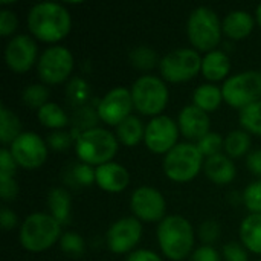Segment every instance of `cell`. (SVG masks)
Listing matches in <instances>:
<instances>
[{"label":"cell","mask_w":261,"mask_h":261,"mask_svg":"<svg viewBox=\"0 0 261 261\" xmlns=\"http://www.w3.org/2000/svg\"><path fill=\"white\" fill-rule=\"evenodd\" d=\"M72 26V18L66 6L55 2L34 5L28 12V28L41 41L55 43L64 38Z\"/></svg>","instance_id":"cell-1"},{"label":"cell","mask_w":261,"mask_h":261,"mask_svg":"<svg viewBox=\"0 0 261 261\" xmlns=\"http://www.w3.org/2000/svg\"><path fill=\"white\" fill-rule=\"evenodd\" d=\"M158 242L165 257L173 261L187 258L194 246V229L182 216H167L159 222Z\"/></svg>","instance_id":"cell-2"},{"label":"cell","mask_w":261,"mask_h":261,"mask_svg":"<svg viewBox=\"0 0 261 261\" xmlns=\"http://www.w3.org/2000/svg\"><path fill=\"white\" fill-rule=\"evenodd\" d=\"M20 245L31 252L52 248L61 239V225L46 213H34L24 219L18 232Z\"/></svg>","instance_id":"cell-3"},{"label":"cell","mask_w":261,"mask_h":261,"mask_svg":"<svg viewBox=\"0 0 261 261\" xmlns=\"http://www.w3.org/2000/svg\"><path fill=\"white\" fill-rule=\"evenodd\" d=\"M75 150L83 164L99 167L112 162L118 151V138L106 128L95 127L76 136Z\"/></svg>","instance_id":"cell-4"},{"label":"cell","mask_w":261,"mask_h":261,"mask_svg":"<svg viewBox=\"0 0 261 261\" xmlns=\"http://www.w3.org/2000/svg\"><path fill=\"white\" fill-rule=\"evenodd\" d=\"M187 31L191 44L196 49L205 50L208 54L214 50L220 43L223 29L219 15L211 8L199 6L190 14Z\"/></svg>","instance_id":"cell-5"},{"label":"cell","mask_w":261,"mask_h":261,"mask_svg":"<svg viewBox=\"0 0 261 261\" xmlns=\"http://www.w3.org/2000/svg\"><path fill=\"white\" fill-rule=\"evenodd\" d=\"M203 154L196 144L182 142L173 147L164 159V171L174 182H188L194 179L203 167Z\"/></svg>","instance_id":"cell-6"},{"label":"cell","mask_w":261,"mask_h":261,"mask_svg":"<svg viewBox=\"0 0 261 261\" xmlns=\"http://www.w3.org/2000/svg\"><path fill=\"white\" fill-rule=\"evenodd\" d=\"M135 109L147 116H159L168 102L167 84L154 75H142L132 86Z\"/></svg>","instance_id":"cell-7"},{"label":"cell","mask_w":261,"mask_h":261,"mask_svg":"<svg viewBox=\"0 0 261 261\" xmlns=\"http://www.w3.org/2000/svg\"><path fill=\"white\" fill-rule=\"evenodd\" d=\"M223 99L236 107L245 109L261 98V72L245 70L228 78L222 86Z\"/></svg>","instance_id":"cell-8"},{"label":"cell","mask_w":261,"mask_h":261,"mask_svg":"<svg viewBox=\"0 0 261 261\" xmlns=\"http://www.w3.org/2000/svg\"><path fill=\"white\" fill-rule=\"evenodd\" d=\"M159 70L170 83L188 81L202 70V58L196 49H176L161 58Z\"/></svg>","instance_id":"cell-9"},{"label":"cell","mask_w":261,"mask_h":261,"mask_svg":"<svg viewBox=\"0 0 261 261\" xmlns=\"http://www.w3.org/2000/svg\"><path fill=\"white\" fill-rule=\"evenodd\" d=\"M37 70L46 84H60L73 70V55L64 46H50L40 55Z\"/></svg>","instance_id":"cell-10"},{"label":"cell","mask_w":261,"mask_h":261,"mask_svg":"<svg viewBox=\"0 0 261 261\" xmlns=\"http://www.w3.org/2000/svg\"><path fill=\"white\" fill-rule=\"evenodd\" d=\"M9 150L17 165L28 170L38 168L47 158V144L34 132H23L11 144Z\"/></svg>","instance_id":"cell-11"},{"label":"cell","mask_w":261,"mask_h":261,"mask_svg":"<svg viewBox=\"0 0 261 261\" xmlns=\"http://www.w3.org/2000/svg\"><path fill=\"white\" fill-rule=\"evenodd\" d=\"M179 132V124L173 118L159 115L147 124L144 141L153 153H168L177 145Z\"/></svg>","instance_id":"cell-12"},{"label":"cell","mask_w":261,"mask_h":261,"mask_svg":"<svg viewBox=\"0 0 261 261\" xmlns=\"http://www.w3.org/2000/svg\"><path fill=\"white\" fill-rule=\"evenodd\" d=\"M133 98L132 92L125 87H115L107 92L98 104L99 119L107 125H119L124 119H127L133 110Z\"/></svg>","instance_id":"cell-13"},{"label":"cell","mask_w":261,"mask_h":261,"mask_svg":"<svg viewBox=\"0 0 261 261\" xmlns=\"http://www.w3.org/2000/svg\"><path fill=\"white\" fill-rule=\"evenodd\" d=\"M130 208L136 219L144 222H159L165 217V199L153 187H139L133 191Z\"/></svg>","instance_id":"cell-14"},{"label":"cell","mask_w":261,"mask_h":261,"mask_svg":"<svg viewBox=\"0 0 261 261\" xmlns=\"http://www.w3.org/2000/svg\"><path fill=\"white\" fill-rule=\"evenodd\" d=\"M37 54H38L37 41L29 35L18 34L8 41L5 47V61L11 70L17 73H23L34 66L37 60Z\"/></svg>","instance_id":"cell-15"},{"label":"cell","mask_w":261,"mask_h":261,"mask_svg":"<svg viewBox=\"0 0 261 261\" xmlns=\"http://www.w3.org/2000/svg\"><path fill=\"white\" fill-rule=\"evenodd\" d=\"M142 225L136 217H124L116 220L107 231V246L115 254L132 251L141 240Z\"/></svg>","instance_id":"cell-16"},{"label":"cell","mask_w":261,"mask_h":261,"mask_svg":"<svg viewBox=\"0 0 261 261\" xmlns=\"http://www.w3.org/2000/svg\"><path fill=\"white\" fill-rule=\"evenodd\" d=\"M177 124H179L180 133L187 139L199 142L203 136H206L210 133L211 119L206 112H203L197 106L191 104L180 110Z\"/></svg>","instance_id":"cell-17"},{"label":"cell","mask_w":261,"mask_h":261,"mask_svg":"<svg viewBox=\"0 0 261 261\" xmlns=\"http://www.w3.org/2000/svg\"><path fill=\"white\" fill-rule=\"evenodd\" d=\"M130 180L125 167L116 162H107L96 167V184L99 188L109 193H119L127 188Z\"/></svg>","instance_id":"cell-18"},{"label":"cell","mask_w":261,"mask_h":261,"mask_svg":"<svg viewBox=\"0 0 261 261\" xmlns=\"http://www.w3.org/2000/svg\"><path fill=\"white\" fill-rule=\"evenodd\" d=\"M203 171H205L206 177L217 185L231 184L237 174L232 159L222 153L208 158L203 164Z\"/></svg>","instance_id":"cell-19"},{"label":"cell","mask_w":261,"mask_h":261,"mask_svg":"<svg viewBox=\"0 0 261 261\" xmlns=\"http://www.w3.org/2000/svg\"><path fill=\"white\" fill-rule=\"evenodd\" d=\"M255 20L248 11H232L222 21V29L231 40H242L252 32Z\"/></svg>","instance_id":"cell-20"},{"label":"cell","mask_w":261,"mask_h":261,"mask_svg":"<svg viewBox=\"0 0 261 261\" xmlns=\"http://www.w3.org/2000/svg\"><path fill=\"white\" fill-rule=\"evenodd\" d=\"M231 72V60L226 52L214 49L202 58V73L210 81H220Z\"/></svg>","instance_id":"cell-21"},{"label":"cell","mask_w":261,"mask_h":261,"mask_svg":"<svg viewBox=\"0 0 261 261\" xmlns=\"http://www.w3.org/2000/svg\"><path fill=\"white\" fill-rule=\"evenodd\" d=\"M242 245L254 254H261V214H249L240 225Z\"/></svg>","instance_id":"cell-22"},{"label":"cell","mask_w":261,"mask_h":261,"mask_svg":"<svg viewBox=\"0 0 261 261\" xmlns=\"http://www.w3.org/2000/svg\"><path fill=\"white\" fill-rule=\"evenodd\" d=\"M47 206L50 210V216L60 225L69 223L72 206V197L69 191H66L64 188H52L47 194Z\"/></svg>","instance_id":"cell-23"},{"label":"cell","mask_w":261,"mask_h":261,"mask_svg":"<svg viewBox=\"0 0 261 261\" xmlns=\"http://www.w3.org/2000/svg\"><path fill=\"white\" fill-rule=\"evenodd\" d=\"M145 136V127L142 124V121L135 116L130 115L127 119H124L118 127H116V138L121 144L127 145V147H135L138 145Z\"/></svg>","instance_id":"cell-24"},{"label":"cell","mask_w":261,"mask_h":261,"mask_svg":"<svg viewBox=\"0 0 261 261\" xmlns=\"http://www.w3.org/2000/svg\"><path fill=\"white\" fill-rule=\"evenodd\" d=\"M222 101H223L222 89L214 84H202L193 93V104L206 113L217 110Z\"/></svg>","instance_id":"cell-25"},{"label":"cell","mask_w":261,"mask_h":261,"mask_svg":"<svg viewBox=\"0 0 261 261\" xmlns=\"http://www.w3.org/2000/svg\"><path fill=\"white\" fill-rule=\"evenodd\" d=\"M21 122L18 116L8 107H0V141L3 145L12 144L21 135Z\"/></svg>","instance_id":"cell-26"},{"label":"cell","mask_w":261,"mask_h":261,"mask_svg":"<svg viewBox=\"0 0 261 261\" xmlns=\"http://www.w3.org/2000/svg\"><path fill=\"white\" fill-rule=\"evenodd\" d=\"M223 148L226 151V156H229L231 159H239L245 156L251 148V136L245 130H234L225 138Z\"/></svg>","instance_id":"cell-27"},{"label":"cell","mask_w":261,"mask_h":261,"mask_svg":"<svg viewBox=\"0 0 261 261\" xmlns=\"http://www.w3.org/2000/svg\"><path fill=\"white\" fill-rule=\"evenodd\" d=\"M38 121L44 125V127H49V128H63L67 125L69 122V118L67 115L64 113V110L55 104V102H47L44 104L41 109H38Z\"/></svg>","instance_id":"cell-28"},{"label":"cell","mask_w":261,"mask_h":261,"mask_svg":"<svg viewBox=\"0 0 261 261\" xmlns=\"http://www.w3.org/2000/svg\"><path fill=\"white\" fill-rule=\"evenodd\" d=\"M239 118L245 132L261 136V99L242 109Z\"/></svg>","instance_id":"cell-29"},{"label":"cell","mask_w":261,"mask_h":261,"mask_svg":"<svg viewBox=\"0 0 261 261\" xmlns=\"http://www.w3.org/2000/svg\"><path fill=\"white\" fill-rule=\"evenodd\" d=\"M50 90L44 84H29L23 92H21V101L32 109H41L44 104L49 101Z\"/></svg>","instance_id":"cell-30"},{"label":"cell","mask_w":261,"mask_h":261,"mask_svg":"<svg viewBox=\"0 0 261 261\" xmlns=\"http://www.w3.org/2000/svg\"><path fill=\"white\" fill-rule=\"evenodd\" d=\"M130 63L141 70H150L158 64V55L151 47L138 46L130 52Z\"/></svg>","instance_id":"cell-31"},{"label":"cell","mask_w":261,"mask_h":261,"mask_svg":"<svg viewBox=\"0 0 261 261\" xmlns=\"http://www.w3.org/2000/svg\"><path fill=\"white\" fill-rule=\"evenodd\" d=\"M60 249L70 255L78 258L80 255H83L84 249H86V243L83 240V237L76 232H64L60 239Z\"/></svg>","instance_id":"cell-32"},{"label":"cell","mask_w":261,"mask_h":261,"mask_svg":"<svg viewBox=\"0 0 261 261\" xmlns=\"http://www.w3.org/2000/svg\"><path fill=\"white\" fill-rule=\"evenodd\" d=\"M197 148L199 151L206 156V158H211V156H216V154H220V150L223 148L225 145V141L222 139V136L216 132H210L206 136H203L197 144Z\"/></svg>","instance_id":"cell-33"},{"label":"cell","mask_w":261,"mask_h":261,"mask_svg":"<svg viewBox=\"0 0 261 261\" xmlns=\"http://www.w3.org/2000/svg\"><path fill=\"white\" fill-rule=\"evenodd\" d=\"M242 199L251 214H261V180L249 184L245 188Z\"/></svg>","instance_id":"cell-34"},{"label":"cell","mask_w":261,"mask_h":261,"mask_svg":"<svg viewBox=\"0 0 261 261\" xmlns=\"http://www.w3.org/2000/svg\"><path fill=\"white\" fill-rule=\"evenodd\" d=\"M72 177L80 187H90L96 184V168L89 164H76L72 170Z\"/></svg>","instance_id":"cell-35"},{"label":"cell","mask_w":261,"mask_h":261,"mask_svg":"<svg viewBox=\"0 0 261 261\" xmlns=\"http://www.w3.org/2000/svg\"><path fill=\"white\" fill-rule=\"evenodd\" d=\"M99 115L98 112H95L93 109L90 107H81L80 110H76V113L73 115V121H75V125L76 128L83 132L86 130H90V128H95V122L98 121Z\"/></svg>","instance_id":"cell-36"},{"label":"cell","mask_w":261,"mask_h":261,"mask_svg":"<svg viewBox=\"0 0 261 261\" xmlns=\"http://www.w3.org/2000/svg\"><path fill=\"white\" fill-rule=\"evenodd\" d=\"M72 142H73V135H70L69 132H64V130H57V132L50 133L47 136V141H46L49 148H52L55 151L69 150Z\"/></svg>","instance_id":"cell-37"},{"label":"cell","mask_w":261,"mask_h":261,"mask_svg":"<svg viewBox=\"0 0 261 261\" xmlns=\"http://www.w3.org/2000/svg\"><path fill=\"white\" fill-rule=\"evenodd\" d=\"M220 234H222V228L216 220H205L199 228V237L208 246L216 243L220 239Z\"/></svg>","instance_id":"cell-38"},{"label":"cell","mask_w":261,"mask_h":261,"mask_svg":"<svg viewBox=\"0 0 261 261\" xmlns=\"http://www.w3.org/2000/svg\"><path fill=\"white\" fill-rule=\"evenodd\" d=\"M67 96L76 102V104H83L87 96H89V87H87V83L81 78H73L69 86H67Z\"/></svg>","instance_id":"cell-39"},{"label":"cell","mask_w":261,"mask_h":261,"mask_svg":"<svg viewBox=\"0 0 261 261\" xmlns=\"http://www.w3.org/2000/svg\"><path fill=\"white\" fill-rule=\"evenodd\" d=\"M17 170V162L6 147L2 148L0 151V179H12Z\"/></svg>","instance_id":"cell-40"},{"label":"cell","mask_w":261,"mask_h":261,"mask_svg":"<svg viewBox=\"0 0 261 261\" xmlns=\"http://www.w3.org/2000/svg\"><path fill=\"white\" fill-rule=\"evenodd\" d=\"M225 261H248V252L243 245L237 242H229L223 246Z\"/></svg>","instance_id":"cell-41"},{"label":"cell","mask_w":261,"mask_h":261,"mask_svg":"<svg viewBox=\"0 0 261 261\" xmlns=\"http://www.w3.org/2000/svg\"><path fill=\"white\" fill-rule=\"evenodd\" d=\"M18 20L17 15L11 9H2L0 11V34L3 37H8L17 29Z\"/></svg>","instance_id":"cell-42"},{"label":"cell","mask_w":261,"mask_h":261,"mask_svg":"<svg viewBox=\"0 0 261 261\" xmlns=\"http://www.w3.org/2000/svg\"><path fill=\"white\" fill-rule=\"evenodd\" d=\"M190 261H222V258L220 254L213 246L203 245L191 254Z\"/></svg>","instance_id":"cell-43"},{"label":"cell","mask_w":261,"mask_h":261,"mask_svg":"<svg viewBox=\"0 0 261 261\" xmlns=\"http://www.w3.org/2000/svg\"><path fill=\"white\" fill-rule=\"evenodd\" d=\"M18 194V185L12 179H0V196L3 202H11Z\"/></svg>","instance_id":"cell-44"},{"label":"cell","mask_w":261,"mask_h":261,"mask_svg":"<svg viewBox=\"0 0 261 261\" xmlns=\"http://www.w3.org/2000/svg\"><path fill=\"white\" fill-rule=\"evenodd\" d=\"M18 223V219H17V214L9 210L8 206H2V211H0V225L3 228V231H9L12 228H15Z\"/></svg>","instance_id":"cell-45"},{"label":"cell","mask_w":261,"mask_h":261,"mask_svg":"<svg viewBox=\"0 0 261 261\" xmlns=\"http://www.w3.org/2000/svg\"><path fill=\"white\" fill-rule=\"evenodd\" d=\"M125 261H162V258L156 252H153V251L138 249V251L132 252Z\"/></svg>","instance_id":"cell-46"},{"label":"cell","mask_w":261,"mask_h":261,"mask_svg":"<svg viewBox=\"0 0 261 261\" xmlns=\"http://www.w3.org/2000/svg\"><path fill=\"white\" fill-rule=\"evenodd\" d=\"M246 165H248V168H249V171L252 174L261 177V150H255V151L248 154Z\"/></svg>","instance_id":"cell-47"},{"label":"cell","mask_w":261,"mask_h":261,"mask_svg":"<svg viewBox=\"0 0 261 261\" xmlns=\"http://www.w3.org/2000/svg\"><path fill=\"white\" fill-rule=\"evenodd\" d=\"M255 12H257V21H258V24L261 26V3L257 6V11Z\"/></svg>","instance_id":"cell-48"},{"label":"cell","mask_w":261,"mask_h":261,"mask_svg":"<svg viewBox=\"0 0 261 261\" xmlns=\"http://www.w3.org/2000/svg\"><path fill=\"white\" fill-rule=\"evenodd\" d=\"M258 261H261V260H258Z\"/></svg>","instance_id":"cell-49"}]
</instances>
